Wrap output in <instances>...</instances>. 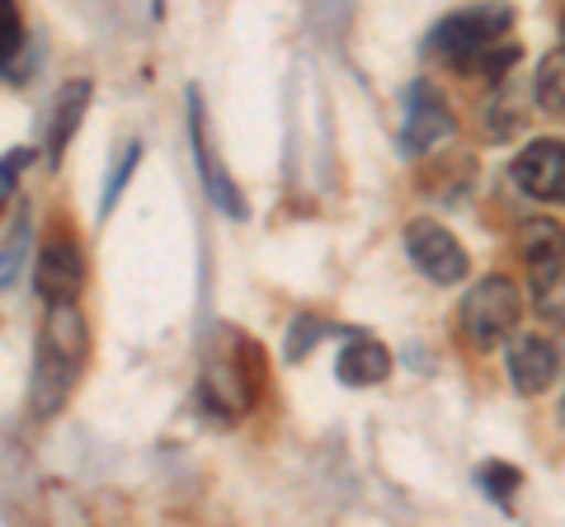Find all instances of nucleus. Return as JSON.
<instances>
[{
  "label": "nucleus",
  "instance_id": "f257e3e1",
  "mask_svg": "<svg viewBox=\"0 0 565 527\" xmlns=\"http://www.w3.org/2000/svg\"><path fill=\"white\" fill-rule=\"evenodd\" d=\"M519 311H523L519 288L509 283L504 273H490V278H481V283H471V292L462 297V311H457V325H462L467 348L486 354V348L504 344L519 325Z\"/></svg>",
  "mask_w": 565,
  "mask_h": 527
},
{
  "label": "nucleus",
  "instance_id": "f03ea898",
  "mask_svg": "<svg viewBox=\"0 0 565 527\" xmlns=\"http://www.w3.org/2000/svg\"><path fill=\"white\" fill-rule=\"evenodd\" d=\"M509 29H514V6L486 0V6H471V10H457V14H448V20H438L434 33H429V52H438L444 62L467 72V62L476 57V52L500 43Z\"/></svg>",
  "mask_w": 565,
  "mask_h": 527
},
{
  "label": "nucleus",
  "instance_id": "7ed1b4c3",
  "mask_svg": "<svg viewBox=\"0 0 565 527\" xmlns=\"http://www.w3.org/2000/svg\"><path fill=\"white\" fill-rule=\"evenodd\" d=\"M405 255L415 259V269L429 278V283L438 288H452V283H462L467 269H471V259L462 250V240H457L448 226H438L429 217H419L405 226Z\"/></svg>",
  "mask_w": 565,
  "mask_h": 527
},
{
  "label": "nucleus",
  "instance_id": "20e7f679",
  "mask_svg": "<svg viewBox=\"0 0 565 527\" xmlns=\"http://www.w3.org/2000/svg\"><path fill=\"white\" fill-rule=\"evenodd\" d=\"M189 137H193V161H199V180H203L207 203L222 207L226 217L241 222L245 217V198H241L236 180L226 174L217 147H212V132H207V122H203V95L199 90H189Z\"/></svg>",
  "mask_w": 565,
  "mask_h": 527
},
{
  "label": "nucleus",
  "instance_id": "39448f33",
  "mask_svg": "<svg viewBox=\"0 0 565 527\" xmlns=\"http://www.w3.org/2000/svg\"><path fill=\"white\" fill-rule=\"evenodd\" d=\"M514 184L527 193V198L565 203V142H556V137L527 142L514 161Z\"/></svg>",
  "mask_w": 565,
  "mask_h": 527
},
{
  "label": "nucleus",
  "instance_id": "423d86ee",
  "mask_svg": "<svg viewBox=\"0 0 565 527\" xmlns=\"http://www.w3.org/2000/svg\"><path fill=\"white\" fill-rule=\"evenodd\" d=\"M457 132L452 109L444 104V95H434L429 85H415L411 104H405V122H401V151L405 155H419V151H434L438 142H448Z\"/></svg>",
  "mask_w": 565,
  "mask_h": 527
},
{
  "label": "nucleus",
  "instance_id": "0eeeda50",
  "mask_svg": "<svg viewBox=\"0 0 565 527\" xmlns=\"http://www.w3.org/2000/svg\"><path fill=\"white\" fill-rule=\"evenodd\" d=\"M561 367V348L546 335H514L509 344V381H514L519 396H542L546 386L556 381Z\"/></svg>",
  "mask_w": 565,
  "mask_h": 527
},
{
  "label": "nucleus",
  "instance_id": "6e6552de",
  "mask_svg": "<svg viewBox=\"0 0 565 527\" xmlns=\"http://www.w3.org/2000/svg\"><path fill=\"white\" fill-rule=\"evenodd\" d=\"M76 373H81V363L62 358L57 348H47L39 340V358H33V381H29V410H33V419H52L66 406L71 386H76Z\"/></svg>",
  "mask_w": 565,
  "mask_h": 527
},
{
  "label": "nucleus",
  "instance_id": "1a4fd4ad",
  "mask_svg": "<svg viewBox=\"0 0 565 527\" xmlns=\"http://www.w3.org/2000/svg\"><path fill=\"white\" fill-rule=\"evenodd\" d=\"M85 283V255L76 240H52L43 245L39 255V269H33V288H39L43 302H66L76 297Z\"/></svg>",
  "mask_w": 565,
  "mask_h": 527
},
{
  "label": "nucleus",
  "instance_id": "9d476101",
  "mask_svg": "<svg viewBox=\"0 0 565 527\" xmlns=\"http://www.w3.org/2000/svg\"><path fill=\"white\" fill-rule=\"evenodd\" d=\"M90 99H95V85L90 80H66L62 90H57V104H52V122H47V161L52 165L66 155L71 137H76V128L85 122Z\"/></svg>",
  "mask_w": 565,
  "mask_h": 527
},
{
  "label": "nucleus",
  "instance_id": "9b49d317",
  "mask_svg": "<svg viewBox=\"0 0 565 527\" xmlns=\"http://www.w3.org/2000/svg\"><path fill=\"white\" fill-rule=\"evenodd\" d=\"M43 344L57 348L62 358L81 363L90 358V325H85V315L76 306V297H66V302H47V325H43Z\"/></svg>",
  "mask_w": 565,
  "mask_h": 527
},
{
  "label": "nucleus",
  "instance_id": "f8f14e48",
  "mask_svg": "<svg viewBox=\"0 0 565 527\" xmlns=\"http://www.w3.org/2000/svg\"><path fill=\"white\" fill-rule=\"evenodd\" d=\"M334 373H340L344 386H377V381H386V373H392V354H386V344L359 335L353 344H344Z\"/></svg>",
  "mask_w": 565,
  "mask_h": 527
},
{
  "label": "nucleus",
  "instance_id": "ddd939ff",
  "mask_svg": "<svg viewBox=\"0 0 565 527\" xmlns=\"http://www.w3.org/2000/svg\"><path fill=\"white\" fill-rule=\"evenodd\" d=\"M527 283H533V311L546 325L565 330V259L556 264H527Z\"/></svg>",
  "mask_w": 565,
  "mask_h": 527
},
{
  "label": "nucleus",
  "instance_id": "4468645a",
  "mask_svg": "<svg viewBox=\"0 0 565 527\" xmlns=\"http://www.w3.org/2000/svg\"><path fill=\"white\" fill-rule=\"evenodd\" d=\"M519 255L523 264H556L565 259V226L552 217H533L519 226Z\"/></svg>",
  "mask_w": 565,
  "mask_h": 527
},
{
  "label": "nucleus",
  "instance_id": "2eb2a0df",
  "mask_svg": "<svg viewBox=\"0 0 565 527\" xmlns=\"http://www.w3.org/2000/svg\"><path fill=\"white\" fill-rule=\"evenodd\" d=\"M533 95L546 114H565V47L546 52L537 62V76H533Z\"/></svg>",
  "mask_w": 565,
  "mask_h": 527
},
{
  "label": "nucleus",
  "instance_id": "dca6fc26",
  "mask_svg": "<svg viewBox=\"0 0 565 527\" xmlns=\"http://www.w3.org/2000/svg\"><path fill=\"white\" fill-rule=\"evenodd\" d=\"M29 240H33V222H29V213H20L14 232L0 240V288H10L14 278H20V264L29 255Z\"/></svg>",
  "mask_w": 565,
  "mask_h": 527
},
{
  "label": "nucleus",
  "instance_id": "f3484780",
  "mask_svg": "<svg viewBox=\"0 0 565 527\" xmlns=\"http://www.w3.org/2000/svg\"><path fill=\"white\" fill-rule=\"evenodd\" d=\"M141 165V142H128L118 151V161H114V170H109V184H104V217L118 207V198H122V189H128V180H132V170Z\"/></svg>",
  "mask_w": 565,
  "mask_h": 527
},
{
  "label": "nucleus",
  "instance_id": "a211bd4d",
  "mask_svg": "<svg viewBox=\"0 0 565 527\" xmlns=\"http://www.w3.org/2000/svg\"><path fill=\"white\" fill-rule=\"evenodd\" d=\"M476 481H481V490H486L494 504H509V499H514V490L523 485V471L519 466H504V462H486L481 471H476Z\"/></svg>",
  "mask_w": 565,
  "mask_h": 527
},
{
  "label": "nucleus",
  "instance_id": "6ab92c4d",
  "mask_svg": "<svg viewBox=\"0 0 565 527\" xmlns=\"http://www.w3.org/2000/svg\"><path fill=\"white\" fill-rule=\"evenodd\" d=\"M24 47V20L14 0H0V66H10Z\"/></svg>",
  "mask_w": 565,
  "mask_h": 527
},
{
  "label": "nucleus",
  "instance_id": "aec40b11",
  "mask_svg": "<svg viewBox=\"0 0 565 527\" xmlns=\"http://www.w3.org/2000/svg\"><path fill=\"white\" fill-rule=\"evenodd\" d=\"M33 161V155L20 147V151H10V155H0V217H6V207H10V198H14V189H20V174H24V165Z\"/></svg>",
  "mask_w": 565,
  "mask_h": 527
},
{
  "label": "nucleus",
  "instance_id": "412c9836",
  "mask_svg": "<svg viewBox=\"0 0 565 527\" xmlns=\"http://www.w3.org/2000/svg\"><path fill=\"white\" fill-rule=\"evenodd\" d=\"M321 340V321H311V315H302V321L292 325V344H288V358L297 363V358H307V348Z\"/></svg>",
  "mask_w": 565,
  "mask_h": 527
}]
</instances>
